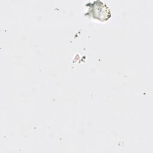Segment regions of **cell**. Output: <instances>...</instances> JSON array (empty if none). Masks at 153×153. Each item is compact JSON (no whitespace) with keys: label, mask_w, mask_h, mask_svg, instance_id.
Masks as SVG:
<instances>
[{"label":"cell","mask_w":153,"mask_h":153,"mask_svg":"<svg viewBox=\"0 0 153 153\" xmlns=\"http://www.w3.org/2000/svg\"><path fill=\"white\" fill-rule=\"evenodd\" d=\"M87 5L90 7L88 13L95 19L99 20H106L111 16L109 8L100 1H94L93 3H89Z\"/></svg>","instance_id":"1"}]
</instances>
